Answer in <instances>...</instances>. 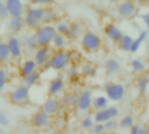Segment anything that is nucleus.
I'll list each match as a JSON object with an SVG mask.
<instances>
[{
	"mask_svg": "<svg viewBox=\"0 0 149 134\" xmlns=\"http://www.w3.org/2000/svg\"><path fill=\"white\" fill-rule=\"evenodd\" d=\"M38 70L39 69L35 61L32 58H26L20 63L18 66V74L21 78H24Z\"/></svg>",
	"mask_w": 149,
	"mask_h": 134,
	"instance_id": "nucleus-18",
	"label": "nucleus"
},
{
	"mask_svg": "<svg viewBox=\"0 0 149 134\" xmlns=\"http://www.w3.org/2000/svg\"><path fill=\"white\" fill-rule=\"evenodd\" d=\"M108 1H111V2H115V1H118V0H108Z\"/></svg>",
	"mask_w": 149,
	"mask_h": 134,
	"instance_id": "nucleus-48",
	"label": "nucleus"
},
{
	"mask_svg": "<svg viewBox=\"0 0 149 134\" xmlns=\"http://www.w3.org/2000/svg\"><path fill=\"white\" fill-rule=\"evenodd\" d=\"M104 32L106 34V36L113 43H119V41L121 39V37H123V32L122 31L114 24H106L105 28H104Z\"/></svg>",
	"mask_w": 149,
	"mask_h": 134,
	"instance_id": "nucleus-17",
	"label": "nucleus"
},
{
	"mask_svg": "<svg viewBox=\"0 0 149 134\" xmlns=\"http://www.w3.org/2000/svg\"><path fill=\"white\" fill-rule=\"evenodd\" d=\"M134 39V38L132 36H130L128 34H124L123 37H121V39L118 43L119 49L124 52H130Z\"/></svg>",
	"mask_w": 149,
	"mask_h": 134,
	"instance_id": "nucleus-28",
	"label": "nucleus"
},
{
	"mask_svg": "<svg viewBox=\"0 0 149 134\" xmlns=\"http://www.w3.org/2000/svg\"><path fill=\"white\" fill-rule=\"evenodd\" d=\"M136 124L135 118L133 114L127 113L121 117L119 120V129L123 132H128Z\"/></svg>",
	"mask_w": 149,
	"mask_h": 134,
	"instance_id": "nucleus-23",
	"label": "nucleus"
},
{
	"mask_svg": "<svg viewBox=\"0 0 149 134\" xmlns=\"http://www.w3.org/2000/svg\"><path fill=\"white\" fill-rule=\"evenodd\" d=\"M135 89L140 95H145L149 89V75L147 73L138 75L135 80Z\"/></svg>",
	"mask_w": 149,
	"mask_h": 134,
	"instance_id": "nucleus-20",
	"label": "nucleus"
},
{
	"mask_svg": "<svg viewBox=\"0 0 149 134\" xmlns=\"http://www.w3.org/2000/svg\"><path fill=\"white\" fill-rule=\"evenodd\" d=\"M58 20V13L52 8L45 9V15H44V24H53Z\"/></svg>",
	"mask_w": 149,
	"mask_h": 134,
	"instance_id": "nucleus-31",
	"label": "nucleus"
},
{
	"mask_svg": "<svg viewBox=\"0 0 149 134\" xmlns=\"http://www.w3.org/2000/svg\"><path fill=\"white\" fill-rule=\"evenodd\" d=\"M4 8V3H3V0H0V13L2 11V10Z\"/></svg>",
	"mask_w": 149,
	"mask_h": 134,
	"instance_id": "nucleus-45",
	"label": "nucleus"
},
{
	"mask_svg": "<svg viewBox=\"0 0 149 134\" xmlns=\"http://www.w3.org/2000/svg\"><path fill=\"white\" fill-rule=\"evenodd\" d=\"M110 101L105 94H99L93 98L92 109L94 111H100L107 108L110 105Z\"/></svg>",
	"mask_w": 149,
	"mask_h": 134,
	"instance_id": "nucleus-25",
	"label": "nucleus"
},
{
	"mask_svg": "<svg viewBox=\"0 0 149 134\" xmlns=\"http://www.w3.org/2000/svg\"><path fill=\"white\" fill-rule=\"evenodd\" d=\"M142 19H143L145 24L147 25V27L149 29V12L144 14V15L142 16Z\"/></svg>",
	"mask_w": 149,
	"mask_h": 134,
	"instance_id": "nucleus-44",
	"label": "nucleus"
},
{
	"mask_svg": "<svg viewBox=\"0 0 149 134\" xmlns=\"http://www.w3.org/2000/svg\"><path fill=\"white\" fill-rule=\"evenodd\" d=\"M67 44V39L65 37V35L62 34H56V36L54 37L52 44H51V48L53 49V51H59V50H65V46Z\"/></svg>",
	"mask_w": 149,
	"mask_h": 134,
	"instance_id": "nucleus-29",
	"label": "nucleus"
},
{
	"mask_svg": "<svg viewBox=\"0 0 149 134\" xmlns=\"http://www.w3.org/2000/svg\"><path fill=\"white\" fill-rule=\"evenodd\" d=\"M6 44L9 48L10 58L14 60H19L22 58L24 54V49L20 44L19 38L16 35H10L7 40Z\"/></svg>",
	"mask_w": 149,
	"mask_h": 134,
	"instance_id": "nucleus-10",
	"label": "nucleus"
},
{
	"mask_svg": "<svg viewBox=\"0 0 149 134\" xmlns=\"http://www.w3.org/2000/svg\"><path fill=\"white\" fill-rule=\"evenodd\" d=\"M85 31H86L85 28L81 24L74 22V23L70 24L69 29L65 34V37H66L67 40H70V41L77 40L78 38L82 37Z\"/></svg>",
	"mask_w": 149,
	"mask_h": 134,
	"instance_id": "nucleus-16",
	"label": "nucleus"
},
{
	"mask_svg": "<svg viewBox=\"0 0 149 134\" xmlns=\"http://www.w3.org/2000/svg\"><path fill=\"white\" fill-rule=\"evenodd\" d=\"M8 82H9V72L4 67L0 66V92H2L6 88Z\"/></svg>",
	"mask_w": 149,
	"mask_h": 134,
	"instance_id": "nucleus-35",
	"label": "nucleus"
},
{
	"mask_svg": "<svg viewBox=\"0 0 149 134\" xmlns=\"http://www.w3.org/2000/svg\"><path fill=\"white\" fill-rule=\"evenodd\" d=\"M8 30L13 34H17L21 32L25 27L23 17H10L7 24Z\"/></svg>",
	"mask_w": 149,
	"mask_h": 134,
	"instance_id": "nucleus-21",
	"label": "nucleus"
},
{
	"mask_svg": "<svg viewBox=\"0 0 149 134\" xmlns=\"http://www.w3.org/2000/svg\"><path fill=\"white\" fill-rule=\"evenodd\" d=\"M146 130H147V134H149V124L146 126Z\"/></svg>",
	"mask_w": 149,
	"mask_h": 134,
	"instance_id": "nucleus-46",
	"label": "nucleus"
},
{
	"mask_svg": "<svg viewBox=\"0 0 149 134\" xmlns=\"http://www.w3.org/2000/svg\"><path fill=\"white\" fill-rule=\"evenodd\" d=\"M22 81H23V84L24 85H26L27 87H29L31 89V87H34L40 83V81H41V72L39 70L35 71L32 73L22 78Z\"/></svg>",
	"mask_w": 149,
	"mask_h": 134,
	"instance_id": "nucleus-22",
	"label": "nucleus"
},
{
	"mask_svg": "<svg viewBox=\"0 0 149 134\" xmlns=\"http://www.w3.org/2000/svg\"><path fill=\"white\" fill-rule=\"evenodd\" d=\"M52 51H53L51 47H38L33 52L32 59L37 64L38 69H42L45 65V64H47Z\"/></svg>",
	"mask_w": 149,
	"mask_h": 134,
	"instance_id": "nucleus-13",
	"label": "nucleus"
},
{
	"mask_svg": "<svg viewBox=\"0 0 149 134\" xmlns=\"http://www.w3.org/2000/svg\"><path fill=\"white\" fill-rule=\"evenodd\" d=\"M95 121L93 119V115L90 114V113H86L80 120L79 122V126L83 130L86 131H90L91 128L94 126Z\"/></svg>",
	"mask_w": 149,
	"mask_h": 134,
	"instance_id": "nucleus-33",
	"label": "nucleus"
},
{
	"mask_svg": "<svg viewBox=\"0 0 149 134\" xmlns=\"http://www.w3.org/2000/svg\"><path fill=\"white\" fill-rule=\"evenodd\" d=\"M120 71V64L115 58H108L105 63V72L107 76H115Z\"/></svg>",
	"mask_w": 149,
	"mask_h": 134,
	"instance_id": "nucleus-24",
	"label": "nucleus"
},
{
	"mask_svg": "<svg viewBox=\"0 0 149 134\" xmlns=\"http://www.w3.org/2000/svg\"><path fill=\"white\" fill-rule=\"evenodd\" d=\"M105 129L107 133H114L119 129V120L117 119H113L111 120H108L104 124Z\"/></svg>",
	"mask_w": 149,
	"mask_h": 134,
	"instance_id": "nucleus-37",
	"label": "nucleus"
},
{
	"mask_svg": "<svg viewBox=\"0 0 149 134\" xmlns=\"http://www.w3.org/2000/svg\"><path fill=\"white\" fill-rule=\"evenodd\" d=\"M93 115L95 123L105 124L108 120L117 119L120 115V109L116 106H109L105 109L95 111Z\"/></svg>",
	"mask_w": 149,
	"mask_h": 134,
	"instance_id": "nucleus-7",
	"label": "nucleus"
},
{
	"mask_svg": "<svg viewBox=\"0 0 149 134\" xmlns=\"http://www.w3.org/2000/svg\"><path fill=\"white\" fill-rule=\"evenodd\" d=\"M80 44L82 49L88 53L98 51L102 46L101 37L92 31H86L80 37Z\"/></svg>",
	"mask_w": 149,
	"mask_h": 134,
	"instance_id": "nucleus-6",
	"label": "nucleus"
},
{
	"mask_svg": "<svg viewBox=\"0 0 149 134\" xmlns=\"http://www.w3.org/2000/svg\"><path fill=\"white\" fill-rule=\"evenodd\" d=\"M138 1H139L140 3H147L148 0H138Z\"/></svg>",
	"mask_w": 149,
	"mask_h": 134,
	"instance_id": "nucleus-47",
	"label": "nucleus"
},
{
	"mask_svg": "<svg viewBox=\"0 0 149 134\" xmlns=\"http://www.w3.org/2000/svg\"><path fill=\"white\" fill-rule=\"evenodd\" d=\"M29 2L33 5V6H39V7H43V6H49L52 5L55 0H29Z\"/></svg>",
	"mask_w": 149,
	"mask_h": 134,
	"instance_id": "nucleus-40",
	"label": "nucleus"
},
{
	"mask_svg": "<svg viewBox=\"0 0 149 134\" xmlns=\"http://www.w3.org/2000/svg\"><path fill=\"white\" fill-rule=\"evenodd\" d=\"M129 134H147L146 126L141 124H135L129 131Z\"/></svg>",
	"mask_w": 149,
	"mask_h": 134,
	"instance_id": "nucleus-38",
	"label": "nucleus"
},
{
	"mask_svg": "<svg viewBox=\"0 0 149 134\" xmlns=\"http://www.w3.org/2000/svg\"><path fill=\"white\" fill-rule=\"evenodd\" d=\"M65 74H58L57 77L51 79L47 85V94L50 97L58 98L65 91Z\"/></svg>",
	"mask_w": 149,
	"mask_h": 134,
	"instance_id": "nucleus-8",
	"label": "nucleus"
},
{
	"mask_svg": "<svg viewBox=\"0 0 149 134\" xmlns=\"http://www.w3.org/2000/svg\"><path fill=\"white\" fill-rule=\"evenodd\" d=\"M104 93L113 103H120L122 101L127 94L126 85L121 82H108L104 86Z\"/></svg>",
	"mask_w": 149,
	"mask_h": 134,
	"instance_id": "nucleus-4",
	"label": "nucleus"
},
{
	"mask_svg": "<svg viewBox=\"0 0 149 134\" xmlns=\"http://www.w3.org/2000/svg\"><path fill=\"white\" fill-rule=\"evenodd\" d=\"M61 106H62L58 98L48 96L47 99L43 102L41 106V110H43L49 116L53 117L58 114V112H60Z\"/></svg>",
	"mask_w": 149,
	"mask_h": 134,
	"instance_id": "nucleus-14",
	"label": "nucleus"
},
{
	"mask_svg": "<svg viewBox=\"0 0 149 134\" xmlns=\"http://www.w3.org/2000/svg\"><path fill=\"white\" fill-rule=\"evenodd\" d=\"M52 121V117L45 113L43 110L39 109L36 111L31 119V123L33 127L38 130L45 129L49 126Z\"/></svg>",
	"mask_w": 149,
	"mask_h": 134,
	"instance_id": "nucleus-11",
	"label": "nucleus"
},
{
	"mask_svg": "<svg viewBox=\"0 0 149 134\" xmlns=\"http://www.w3.org/2000/svg\"><path fill=\"white\" fill-rule=\"evenodd\" d=\"M10 58H11L6 41L0 40V65L9 62Z\"/></svg>",
	"mask_w": 149,
	"mask_h": 134,
	"instance_id": "nucleus-32",
	"label": "nucleus"
},
{
	"mask_svg": "<svg viewBox=\"0 0 149 134\" xmlns=\"http://www.w3.org/2000/svg\"><path fill=\"white\" fill-rule=\"evenodd\" d=\"M93 67H94V65L93 64L89 63V62H86V63H84L83 65H81L80 67H79L80 77L84 78H90L91 72H92Z\"/></svg>",
	"mask_w": 149,
	"mask_h": 134,
	"instance_id": "nucleus-36",
	"label": "nucleus"
},
{
	"mask_svg": "<svg viewBox=\"0 0 149 134\" xmlns=\"http://www.w3.org/2000/svg\"><path fill=\"white\" fill-rule=\"evenodd\" d=\"M98 75H99L98 68L94 66V67H93V71H92V72H91L90 78H97V77H98Z\"/></svg>",
	"mask_w": 149,
	"mask_h": 134,
	"instance_id": "nucleus-43",
	"label": "nucleus"
},
{
	"mask_svg": "<svg viewBox=\"0 0 149 134\" xmlns=\"http://www.w3.org/2000/svg\"><path fill=\"white\" fill-rule=\"evenodd\" d=\"M0 31H1V23H0Z\"/></svg>",
	"mask_w": 149,
	"mask_h": 134,
	"instance_id": "nucleus-49",
	"label": "nucleus"
},
{
	"mask_svg": "<svg viewBox=\"0 0 149 134\" xmlns=\"http://www.w3.org/2000/svg\"><path fill=\"white\" fill-rule=\"evenodd\" d=\"M45 8L39 6H30L25 10L23 16L25 27L30 30L36 31L40 25L44 24Z\"/></svg>",
	"mask_w": 149,
	"mask_h": 134,
	"instance_id": "nucleus-1",
	"label": "nucleus"
},
{
	"mask_svg": "<svg viewBox=\"0 0 149 134\" xmlns=\"http://www.w3.org/2000/svg\"><path fill=\"white\" fill-rule=\"evenodd\" d=\"M10 125V119L8 117V115L4 112L0 111V126L7 127Z\"/></svg>",
	"mask_w": 149,
	"mask_h": 134,
	"instance_id": "nucleus-41",
	"label": "nucleus"
},
{
	"mask_svg": "<svg viewBox=\"0 0 149 134\" xmlns=\"http://www.w3.org/2000/svg\"><path fill=\"white\" fill-rule=\"evenodd\" d=\"M69 26H70V24L64 19H58L54 24L57 33L62 34V35H65L66 33V31L69 29Z\"/></svg>",
	"mask_w": 149,
	"mask_h": 134,
	"instance_id": "nucleus-34",
	"label": "nucleus"
},
{
	"mask_svg": "<svg viewBox=\"0 0 149 134\" xmlns=\"http://www.w3.org/2000/svg\"><path fill=\"white\" fill-rule=\"evenodd\" d=\"M18 38L24 51L25 50L31 52H34L39 47L35 32L31 34H23L18 37Z\"/></svg>",
	"mask_w": 149,
	"mask_h": 134,
	"instance_id": "nucleus-15",
	"label": "nucleus"
},
{
	"mask_svg": "<svg viewBox=\"0 0 149 134\" xmlns=\"http://www.w3.org/2000/svg\"><path fill=\"white\" fill-rule=\"evenodd\" d=\"M72 64L69 51L65 50L53 51L49 59L50 69L57 72H64Z\"/></svg>",
	"mask_w": 149,
	"mask_h": 134,
	"instance_id": "nucleus-2",
	"label": "nucleus"
},
{
	"mask_svg": "<svg viewBox=\"0 0 149 134\" xmlns=\"http://www.w3.org/2000/svg\"><path fill=\"white\" fill-rule=\"evenodd\" d=\"M57 31L54 24H43L36 31L35 35L37 37L38 44L39 47H51L52 42L56 36Z\"/></svg>",
	"mask_w": 149,
	"mask_h": 134,
	"instance_id": "nucleus-5",
	"label": "nucleus"
},
{
	"mask_svg": "<svg viewBox=\"0 0 149 134\" xmlns=\"http://www.w3.org/2000/svg\"><path fill=\"white\" fill-rule=\"evenodd\" d=\"M148 65H149V58H148Z\"/></svg>",
	"mask_w": 149,
	"mask_h": 134,
	"instance_id": "nucleus-50",
	"label": "nucleus"
},
{
	"mask_svg": "<svg viewBox=\"0 0 149 134\" xmlns=\"http://www.w3.org/2000/svg\"><path fill=\"white\" fill-rule=\"evenodd\" d=\"M93 93L89 90H83L79 92V99L77 103L76 109L80 113L86 114L92 109L93 104Z\"/></svg>",
	"mask_w": 149,
	"mask_h": 134,
	"instance_id": "nucleus-9",
	"label": "nucleus"
},
{
	"mask_svg": "<svg viewBox=\"0 0 149 134\" xmlns=\"http://www.w3.org/2000/svg\"><path fill=\"white\" fill-rule=\"evenodd\" d=\"M136 11V6L131 0H125L121 2L118 6V12L120 16L129 17L134 15Z\"/></svg>",
	"mask_w": 149,
	"mask_h": 134,
	"instance_id": "nucleus-19",
	"label": "nucleus"
},
{
	"mask_svg": "<svg viewBox=\"0 0 149 134\" xmlns=\"http://www.w3.org/2000/svg\"><path fill=\"white\" fill-rule=\"evenodd\" d=\"M3 3L10 17H23L25 12L23 0H4Z\"/></svg>",
	"mask_w": 149,
	"mask_h": 134,
	"instance_id": "nucleus-12",
	"label": "nucleus"
},
{
	"mask_svg": "<svg viewBox=\"0 0 149 134\" xmlns=\"http://www.w3.org/2000/svg\"><path fill=\"white\" fill-rule=\"evenodd\" d=\"M65 78L71 82H78L77 80H79L80 78L79 67L77 64H71L68 66V68L65 71Z\"/></svg>",
	"mask_w": 149,
	"mask_h": 134,
	"instance_id": "nucleus-27",
	"label": "nucleus"
},
{
	"mask_svg": "<svg viewBox=\"0 0 149 134\" xmlns=\"http://www.w3.org/2000/svg\"><path fill=\"white\" fill-rule=\"evenodd\" d=\"M148 33L147 31H142L139 36L134 39L133 44H132V48H131V51L132 53H136L137 51H139V50L141 49V45L144 44V42L146 41V39L148 38Z\"/></svg>",
	"mask_w": 149,
	"mask_h": 134,
	"instance_id": "nucleus-30",
	"label": "nucleus"
},
{
	"mask_svg": "<svg viewBox=\"0 0 149 134\" xmlns=\"http://www.w3.org/2000/svg\"><path fill=\"white\" fill-rule=\"evenodd\" d=\"M130 67L134 73L136 75H141L147 72L148 66L144 61H142L140 58H134L130 62Z\"/></svg>",
	"mask_w": 149,
	"mask_h": 134,
	"instance_id": "nucleus-26",
	"label": "nucleus"
},
{
	"mask_svg": "<svg viewBox=\"0 0 149 134\" xmlns=\"http://www.w3.org/2000/svg\"><path fill=\"white\" fill-rule=\"evenodd\" d=\"M148 49H149V45H148Z\"/></svg>",
	"mask_w": 149,
	"mask_h": 134,
	"instance_id": "nucleus-51",
	"label": "nucleus"
},
{
	"mask_svg": "<svg viewBox=\"0 0 149 134\" xmlns=\"http://www.w3.org/2000/svg\"><path fill=\"white\" fill-rule=\"evenodd\" d=\"M8 99L14 106H24L30 102L31 89L24 84H20L11 90L8 95Z\"/></svg>",
	"mask_w": 149,
	"mask_h": 134,
	"instance_id": "nucleus-3",
	"label": "nucleus"
},
{
	"mask_svg": "<svg viewBox=\"0 0 149 134\" xmlns=\"http://www.w3.org/2000/svg\"><path fill=\"white\" fill-rule=\"evenodd\" d=\"M90 134H106V129L104 126V124H100V123H95L94 126L91 128V130L89 131Z\"/></svg>",
	"mask_w": 149,
	"mask_h": 134,
	"instance_id": "nucleus-39",
	"label": "nucleus"
},
{
	"mask_svg": "<svg viewBox=\"0 0 149 134\" xmlns=\"http://www.w3.org/2000/svg\"><path fill=\"white\" fill-rule=\"evenodd\" d=\"M79 92H71L70 94V99H69V105L68 107H75L77 106L78 99H79Z\"/></svg>",
	"mask_w": 149,
	"mask_h": 134,
	"instance_id": "nucleus-42",
	"label": "nucleus"
}]
</instances>
